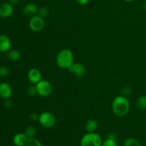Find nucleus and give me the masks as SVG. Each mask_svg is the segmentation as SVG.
<instances>
[{
	"instance_id": "1",
	"label": "nucleus",
	"mask_w": 146,
	"mask_h": 146,
	"mask_svg": "<svg viewBox=\"0 0 146 146\" xmlns=\"http://www.w3.org/2000/svg\"><path fill=\"white\" fill-rule=\"evenodd\" d=\"M130 101L125 96H117L112 102V111L116 116L123 117L129 112Z\"/></svg>"
},
{
	"instance_id": "2",
	"label": "nucleus",
	"mask_w": 146,
	"mask_h": 146,
	"mask_svg": "<svg viewBox=\"0 0 146 146\" xmlns=\"http://www.w3.org/2000/svg\"><path fill=\"white\" fill-rule=\"evenodd\" d=\"M56 61L57 66L59 68L62 69L69 70L74 63V54L71 50L68 48L61 49L57 54Z\"/></svg>"
},
{
	"instance_id": "3",
	"label": "nucleus",
	"mask_w": 146,
	"mask_h": 146,
	"mask_svg": "<svg viewBox=\"0 0 146 146\" xmlns=\"http://www.w3.org/2000/svg\"><path fill=\"white\" fill-rule=\"evenodd\" d=\"M103 140L101 135L95 132L87 133L81 138V146H102Z\"/></svg>"
},
{
	"instance_id": "4",
	"label": "nucleus",
	"mask_w": 146,
	"mask_h": 146,
	"mask_svg": "<svg viewBox=\"0 0 146 146\" xmlns=\"http://www.w3.org/2000/svg\"><path fill=\"white\" fill-rule=\"evenodd\" d=\"M36 87L37 94L40 96L48 97L52 93V85L49 81L46 80L41 79L38 84H36Z\"/></svg>"
},
{
	"instance_id": "5",
	"label": "nucleus",
	"mask_w": 146,
	"mask_h": 146,
	"mask_svg": "<svg viewBox=\"0 0 146 146\" xmlns=\"http://www.w3.org/2000/svg\"><path fill=\"white\" fill-rule=\"evenodd\" d=\"M38 121L43 127L46 128H52L56 122L54 115L50 112L41 113L39 115Z\"/></svg>"
},
{
	"instance_id": "6",
	"label": "nucleus",
	"mask_w": 146,
	"mask_h": 146,
	"mask_svg": "<svg viewBox=\"0 0 146 146\" xmlns=\"http://www.w3.org/2000/svg\"><path fill=\"white\" fill-rule=\"evenodd\" d=\"M29 26L30 29L34 32H38L41 31L45 26L44 18L41 17L39 15L33 16L30 19Z\"/></svg>"
},
{
	"instance_id": "7",
	"label": "nucleus",
	"mask_w": 146,
	"mask_h": 146,
	"mask_svg": "<svg viewBox=\"0 0 146 146\" xmlns=\"http://www.w3.org/2000/svg\"><path fill=\"white\" fill-rule=\"evenodd\" d=\"M14 12V7L9 2H4L0 4V17L8 18L11 17Z\"/></svg>"
},
{
	"instance_id": "8",
	"label": "nucleus",
	"mask_w": 146,
	"mask_h": 146,
	"mask_svg": "<svg viewBox=\"0 0 146 146\" xmlns=\"http://www.w3.org/2000/svg\"><path fill=\"white\" fill-rule=\"evenodd\" d=\"M12 95V88L11 86L7 82H1L0 84V98L6 100L11 98Z\"/></svg>"
},
{
	"instance_id": "9",
	"label": "nucleus",
	"mask_w": 146,
	"mask_h": 146,
	"mask_svg": "<svg viewBox=\"0 0 146 146\" xmlns=\"http://www.w3.org/2000/svg\"><path fill=\"white\" fill-rule=\"evenodd\" d=\"M68 71L77 77H83L86 72L85 66L81 63H74Z\"/></svg>"
},
{
	"instance_id": "10",
	"label": "nucleus",
	"mask_w": 146,
	"mask_h": 146,
	"mask_svg": "<svg viewBox=\"0 0 146 146\" xmlns=\"http://www.w3.org/2000/svg\"><path fill=\"white\" fill-rule=\"evenodd\" d=\"M41 73L37 68H31L27 74V78L31 84L36 85L41 80Z\"/></svg>"
},
{
	"instance_id": "11",
	"label": "nucleus",
	"mask_w": 146,
	"mask_h": 146,
	"mask_svg": "<svg viewBox=\"0 0 146 146\" xmlns=\"http://www.w3.org/2000/svg\"><path fill=\"white\" fill-rule=\"evenodd\" d=\"M11 47V41L9 37L4 34L0 35V52L7 53Z\"/></svg>"
},
{
	"instance_id": "12",
	"label": "nucleus",
	"mask_w": 146,
	"mask_h": 146,
	"mask_svg": "<svg viewBox=\"0 0 146 146\" xmlns=\"http://www.w3.org/2000/svg\"><path fill=\"white\" fill-rule=\"evenodd\" d=\"M38 6L34 3H29L26 4L23 8V13L27 17H33L38 14Z\"/></svg>"
},
{
	"instance_id": "13",
	"label": "nucleus",
	"mask_w": 146,
	"mask_h": 146,
	"mask_svg": "<svg viewBox=\"0 0 146 146\" xmlns=\"http://www.w3.org/2000/svg\"><path fill=\"white\" fill-rule=\"evenodd\" d=\"M28 140V137L24 133H17L13 138V143L15 146H24Z\"/></svg>"
},
{
	"instance_id": "14",
	"label": "nucleus",
	"mask_w": 146,
	"mask_h": 146,
	"mask_svg": "<svg viewBox=\"0 0 146 146\" xmlns=\"http://www.w3.org/2000/svg\"><path fill=\"white\" fill-rule=\"evenodd\" d=\"M98 128V122L95 119H89L86 123V130L87 133L95 132Z\"/></svg>"
},
{
	"instance_id": "15",
	"label": "nucleus",
	"mask_w": 146,
	"mask_h": 146,
	"mask_svg": "<svg viewBox=\"0 0 146 146\" xmlns=\"http://www.w3.org/2000/svg\"><path fill=\"white\" fill-rule=\"evenodd\" d=\"M7 57L11 61H16L19 59L21 57V53L17 49H10L7 52Z\"/></svg>"
},
{
	"instance_id": "16",
	"label": "nucleus",
	"mask_w": 146,
	"mask_h": 146,
	"mask_svg": "<svg viewBox=\"0 0 146 146\" xmlns=\"http://www.w3.org/2000/svg\"><path fill=\"white\" fill-rule=\"evenodd\" d=\"M136 106L138 109L145 110L146 109V96H141L136 101Z\"/></svg>"
},
{
	"instance_id": "17",
	"label": "nucleus",
	"mask_w": 146,
	"mask_h": 146,
	"mask_svg": "<svg viewBox=\"0 0 146 146\" xmlns=\"http://www.w3.org/2000/svg\"><path fill=\"white\" fill-rule=\"evenodd\" d=\"M123 146H141V144L136 138H128L124 141Z\"/></svg>"
},
{
	"instance_id": "18",
	"label": "nucleus",
	"mask_w": 146,
	"mask_h": 146,
	"mask_svg": "<svg viewBox=\"0 0 146 146\" xmlns=\"http://www.w3.org/2000/svg\"><path fill=\"white\" fill-rule=\"evenodd\" d=\"M24 146H42L41 143L35 138H28Z\"/></svg>"
},
{
	"instance_id": "19",
	"label": "nucleus",
	"mask_w": 146,
	"mask_h": 146,
	"mask_svg": "<svg viewBox=\"0 0 146 146\" xmlns=\"http://www.w3.org/2000/svg\"><path fill=\"white\" fill-rule=\"evenodd\" d=\"M24 133L25 135L28 137V138H34L36 135V129L35 128L32 126H29L24 131Z\"/></svg>"
},
{
	"instance_id": "20",
	"label": "nucleus",
	"mask_w": 146,
	"mask_h": 146,
	"mask_svg": "<svg viewBox=\"0 0 146 146\" xmlns=\"http://www.w3.org/2000/svg\"><path fill=\"white\" fill-rule=\"evenodd\" d=\"M48 14H49V9L46 7H41V8L38 9V15H39L42 18L46 17Z\"/></svg>"
},
{
	"instance_id": "21",
	"label": "nucleus",
	"mask_w": 146,
	"mask_h": 146,
	"mask_svg": "<svg viewBox=\"0 0 146 146\" xmlns=\"http://www.w3.org/2000/svg\"><path fill=\"white\" fill-rule=\"evenodd\" d=\"M10 74V70L8 67L1 66H0V77L5 78Z\"/></svg>"
},
{
	"instance_id": "22",
	"label": "nucleus",
	"mask_w": 146,
	"mask_h": 146,
	"mask_svg": "<svg viewBox=\"0 0 146 146\" xmlns=\"http://www.w3.org/2000/svg\"><path fill=\"white\" fill-rule=\"evenodd\" d=\"M27 94L30 96H34L36 95H38L37 94V90H36V85L33 84L32 86H30L28 87L27 90Z\"/></svg>"
},
{
	"instance_id": "23",
	"label": "nucleus",
	"mask_w": 146,
	"mask_h": 146,
	"mask_svg": "<svg viewBox=\"0 0 146 146\" xmlns=\"http://www.w3.org/2000/svg\"><path fill=\"white\" fill-rule=\"evenodd\" d=\"M102 146H118L116 143V140L106 138L105 141H103Z\"/></svg>"
},
{
	"instance_id": "24",
	"label": "nucleus",
	"mask_w": 146,
	"mask_h": 146,
	"mask_svg": "<svg viewBox=\"0 0 146 146\" xmlns=\"http://www.w3.org/2000/svg\"><path fill=\"white\" fill-rule=\"evenodd\" d=\"M13 105V103L11 100L9 98V99H6L4 100V106L6 108H10L12 107Z\"/></svg>"
},
{
	"instance_id": "25",
	"label": "nucleus",
	"mask_w": 146,
	"mask_h": 146,
	"mask_svg": "<svg viewBox=\"0 0 146 146\" xmlns=\"http://www.w3.org/2000/svg\"><path fill=\"white\" fill-rule=\"evenodd\" d=\"M38 118H39V115L36 113H33L30 115V119L32 121H38Z\"/></svg>"
},
{
	"instance_id": "26",
	"label": "nucleus",
	"mask_w": 146,
	"mask_h": 146,
	"mask_svg": "<svg viewBox=\"0 0 146 146\" xmlns=\"http://www.w3.org/2000/svg\"><path fill=\"white\" fill-rule=\"evenodd\" d=\"M76 2L78 3L79 5L81 6L86 5V4H87L89 2V0H76Z\"/></svg>"
},
{
	"instance_id": "27",
	"label": "nucleus",
	"mask_w": 146,
	"mask_h": 146,
	"mask_svg": "<svg viewBox=\"0 0 146 146\" xmlns=\"http://www.w3.org/2000/svg\"><path fill=\"white\" fill-rule=\"evenodd\" d=\"M107 138L116 140V135H115V134L113 133H109L108 135H107Z\"/></svg>"
},
{
	"instance_id": "28",
	"label": "nucleus",
	"mask_w": 146,
	"mask_h": 146,
	"mask_svg": "<svg viewBox=\"0 0 146 146\" xmlns=\"http://www.w3.org/2000/svg\"><path fill=\"white\" fill-rule=\"evenodd\" d=\"M19 2V0H9V3L12 5H15Z\"/></svg>"
},
{
	"instance_id": "29",
	"label": "nucleus",
	"mask_w": 146,
	"mask_h": 146,
	"mask_svg": "<svg viewBox=\"0 0 146 146\" xmlns=\"http://www.w3.org/2000/svg\"><path fill=\"white\" fill-rule=\"evenodd\" d=\"M143 9L145 10H146V0L145 1L143 2Z\"/></svg>"
},
{
	"instance_id": "30",
	"label": "nucleus",
	"mask_w": 146,
	"mask_h": 146,
	"mask_svg": "<svg viewBox=\"0 0 146 146\" xmlns=\"http://www.w3.org/2000/svg\"><path fill=\"white\" fill-rule=\"evenodd\" d=\"M124 1H127V2H131V1H133V0H124Z\"/></svg>"
}]
</instances>
